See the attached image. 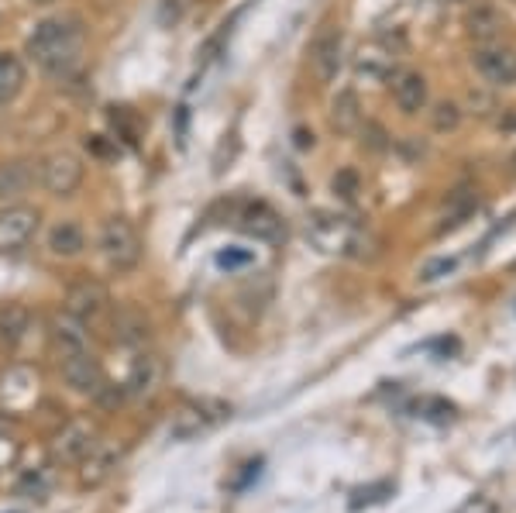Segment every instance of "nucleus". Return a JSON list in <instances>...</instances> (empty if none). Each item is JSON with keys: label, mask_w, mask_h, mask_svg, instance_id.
<instances>
[{"label": "nucleus", "mask_w": 516, "mask_h": 513, "mask_svg": "<svg viewBox=\"0 0 516 513\" xmlns=\"http://www.w3.org/2000/svg\"><path fill=\"white\" fill-rule=\"evenodd\" d=\"M83 49V25L80 18H49L28 35V56L49 73H66Z\"/></svg>", "instance_id": "1"}, {"label": "nucleus", "mask_w": 516, "mask_h": 513, "mask_svg": "<svg viewBox=\"0 0 516 513\" xmlns=\"http://www.w3.org/2000/svg\"><path fill=\"white\" fill-rule=\"evenodd\" d=\"M307 235L314 238V245L327 255H348V259H365L369 255V235L358 224H351L348 217L334 214H317L310 221Z\"/></svg>", "instance_id": "2"}, {"label": "nucleus", "mask_w": 516, "mask_h": 513, "mask_svg": "<svg viewBox=\"0 0 516 513\" xmlns=\"http://www.w3.org/2000/svg\"><path fill=\"white\" fill-rule=\"evenodd\" d=\"M231 417L228 403H217V400H190L172 414L169 421V434L176 441H197L203 434H210L221 421Z\"/></svg>", "instance_id": "3"}, {"label": "nucleus", "mask_w": 516, "mask_h": 513, "mask_svg": "<svg viewBox=\"0 0 516 513\" xmlns=\"http://www.w3.org/2000/svg\"><path fill=\"white\" fill-rule=\"evenodd\" d=\"M100 255L117 272H128L138 266V259H142V238H138L135 224L128 217H111L100 228Z\"/></svg>", "instance_id": "4"}, {"label": "nucleus", "mask_w": 516, "mask_h": 513, "mask_svg": "<svg viewBox=\"0 0 516 513\" xmlns=\"http://www.w3.org/2000/svg\"><path fill=\"white\" fill-rule=\"evenodd\" d=\"M59 369H62V379H66V383L73 386L76 393L93 396V400H97V393L107 386L104 365L93 359L90 348H86V352H76V355H66V359H59Z\"/></svg>", "instance_id": "5"}, {"label": "nucleus", "mask_w": 516, "mask_h": 513, "mask_svg": "<svg viewBox=\"0 0 516 513\" xmlns=\"http://www.w3.org/2000/svg\"><path fill=\"white\" fill-rule=\"evenodd\" d=\"M42 183L52 197H73L83 183V162L73 152H52L42 162Z\"/></svg>", "instance_id": "6"}, {"label": "nucleus", "mask_w": 516, "mask_h": 513, "mask_svg": "<svg viewBox=\"0 0 516 513\" xmlns=\"http://www.w3.org/2000/svg\"><path fill=\"white\" fill-rule=\"evenodd\" d=\"M38 231V211L25 204H14L0 211V255L18 252L21 245L31 242V235Z\"/></svg>", "instance_id": "7"}, {"label": "nucleus", "mask_w": 516, "mask_h": 513, "mask_svg": "<svg viewBox=\"0 0 516 513\" xmlns=\"http://www.w3.org/2000/svg\"><path fill=\"white\" fill-rule=\"evenodd\" d=\"M475 69L479 76L492 87H513L516 83V49H506V45H482L475 49Z\"/></svg>", "instance_id": "8"}, {"label": "nucleus", "mask_w": 516, "mask_h": 513, "mask_svg": "<svg viewBox=\"0 0 516 513\" xmlns=\"http://www.w3.org/2000/svg\"><path fill=\"white\" fill-rule=\"evenodd\" d=\"M159 386H162V359L159 355L142 352L135 362H131V372H128V379H124L121 390H124V400L145 403L159 393Z\"/></svg>", "instance_id": "9"}, {"label": "nucleus", "mask_w": 516, "mask_h": 513, "mask_svg": "<svg viewBox=\"0 0 516 513\" xmlns=\"http://www.w3.org/2000/svg\"><path fill=\"white\" fill-rule=\"evenodd\" d=\"M341 56H344L341 28L334 25L320 28V35L314 38V45H310V66H314L320 83H331L334 76L341 73Z\"/></svg>", "instance_id": "10"}, {"label": "nucleus", "mask_w": 516, "mask_h": 513, "mask_svg": "<svg viewBox=\"0 0 516 513\" xmlns=\"http://www.w3.org/2000/svg\"><path fill=\"white\" fill-rule=\"evenodd\" d=\"M111 307V293L100 279H80L66 297V314H73L76 321H97L104 310Z\"/></svg>", "instance_id": "11"}, {"label": "nucleus", "mask_w": 516, "mask_h": 513, "mask_svg": "<svg viewBox=\"0 0 516 513\" xmlns=\"http://www.w3.org/2000/svg\"><path fill=\"white\" fill-rule=\"evenodd\" d=\"M93 445H97L93 427L86 421H73L52 438V458H56L59 465H80Z\"/></svg>", "instance_id": "12"}, {"label": "nucleus", "mask_w": 516, "mask_h": 513, "mask_svg": "<svg viewBox=\"0 0 516 513\" xmlns=\"http://www.w3.org/2000/svg\"><path fill=\"white\" fill-rule=\"evenodd\" d=\"M238 228L245 231L255 242H279L283 238V217L272 211L269 204L255 200V204H245L238 214Z\"/></svg>", "instance_id": "13"}, {"label": "nucleus", "mask_w": 516, "mask_h": 513, "mask_svg": "<svg viewBox=\"0 0 516 513\" xmlns=\"http://www.w3.org/2000/svg\"><path fill=\"white\" fill-rule=\"evenodd\" d=\"M117 462H121V448L111 445V441H97L80 462V486H104L114 476Z\"/></svg>", "instance_id": "14"}, {"label": "nucleus", "mask_w": 516, "mask_h": 513, "mask_svg": "<svg viewBox=\"0 0 516 513\" xmlns=\"http://www.w3.org/2000/svg\"><path fill=\"white\" fill-rule=\"evenodd\" d=\"M393 66H396V52H393V45H386L382 38L365 42L355 56V69H358V76H365V80H389V76H393Z\"/></svg>", "instance_id": "15"}, {"label": "nucleus", "mask_w": 516, "mask_h": 513, "mask_svg": "<svg viewBox=\"0 0 516 513\" xmlns=\"http://www.w3.org/2000/svg\"><path fill=\"white\" fill-rule=\"evenodd\" d=\"M393 97L396 107L413 118V114H420L427 107V80L417 69H403V73L393 76Z\"/></svg>", "instance_id": "16"}, {"label": "nucleus", "mask_w": 516, "mask_h": 513, "mask_svg": "<svg viewBox=\"0 0 516 513\" xmlns=\"http://www.w3.org/2000/svg\"><path fill=\"white\" fill-rule=\"evenodd\" d=\"M52 341H56L59 359H66V355H76V352H86V348H90V338H86V324L76 321L73 314H59L56 321H52Z\"/></svg>", "instance_id": "17"}, {"label": "nucleus", "mask_w": 516, "mask_h": 513, "mask_svg": "<svg viewBox=\"0 0 516 513\" xmlns=\"http://www.w3.org/2000/svg\"><path fill=\"white\" fill-rule=\"evenodd\" d=\"M35 183V166L28 159H7L0 162V200L21 197Z\"/></svg>", "instance_id": "18"}, {"label": "nucleus", "mask_w": 516, "mask_h": 513, "mask_svg": "<svg viewBox=\"0 0 516 513\" xmlns=\"http://www.w3.org/2000/svg\"><path fill=\"white\" fill-rule=\"evenodd\" d=\"M83 248H86V235L76 221H59L49 231V252L59 255V259H76Z\"/></svg>", "instance_id": "19"}, {"label": "nucleus", "mask_w": 516, "mask_h": 513, "mask_svg": "<svg viewBox=\"0 0 516 513\" xmlns=\"http://www.w3.org/2000/svg\"><path fill=\"white\" fill-rule=\"evenodd\" d=\"M114 338L128 348H142L148 341V321H145L142 310L124 307L121 314L114 317Z\"/></svg>", "instance_id": "20"}, {"label": "nucleus", "mask_w": 516, "mask_h": 513, "mask_svg": "<svg viewBox=\"0 0 516 513\" xmlns=\"http://www.w3.org/2000/svg\"><path fill=\"white\" fill-rule=\"evenodd\" d=\"M331 128L338 135H351V131L362 128V107H358V97L351 90H341L331 104Z\"/></svg>", "instance_id": "21"}, {"label": "nucleus", "mask_w": 516, "mask_h": 513, "mask_svg": "<svg viewBox=\"0 0 516 513\" xmlns=\"http://www.w3.org/2000/svg\"><path fill=\"white\" fill-rule=\"evenodd\" d=\"M25 87V62L11 52H0V104H11Z\"/></svg>", "instance_id": "22"}, {"label": "nucleus", "mask_w": 516, "mask_h": 513, "mask_svg": "<svg viewBox=\"0 0 516 513\" xmlns=\"http://www.w3.org/2000/svg\"><path fill=\"white\" fill-rule=\"evenodd\" d=\"M28 324H31L28 307L7 303V307L0 310V341H4V345H18V341L28 334Z\"/></svg>", "instance_id": "23"}, {"label": "nucleus", "mask_w": 516, "mask_h": 513, "mask_svg": "<svg viewBox=\"0 0 516 513\" xmlns=\"http://www.w3.org/2000/svg\"><path fill=\"white\" fill-rule=\"evenodd\" d=\"M499 28H503V21H499V14L492 11V7H479L475 14H468V31H472L479 42H489Z\"/></svg>", "instance_id": "24"}, {"label": "nucleus", "mask_w": 516, "mask_h": 513, "mask_svg": "<svg viewBox=\"0 0 516 513\" xmlns=\"http://www.w3.org/2000/svg\"><path fill=\"white\" fill-rule=\"evenodd\" d=\"M386 496H393V483H379V486H362L351 493V510L372 507V503H382Z\"/></svg>", "instance_id": "25"}, {"label": "nucleus", "mask_w": 516, "mask_h": 513, "mask_svg": "<svg viewBox=\"0 0 516 513\" xmlns=\"http://www.w3.org/2000/svg\"><path fill=\"white\" fill-rule=\"evenodd\" d=\"M430 124H434V131H455L458 124H461L458 104H451V100H441V104L430 111Z\"/></svg>", "instance_id": "26"}, {"label": "nucleus", "mask_w": 516, "mask_h": 513, "mask_svg": "<svg viewBox=\"0 0 516 513\" xmlns=\"http://www.w3.org/2000/svg\"><path fill=\"white\" fill-rule=\"evenodd\" d=\"M458 269V259H430L424 269H420V279L424 283H434V279H441V276H451V272Z\"/></svg>", "instance_id": "27"}, {"label": "nucleus", "mask_w": 516, "mask_h": 513, "mask_svg": "<svg viewBox=\"0 0 516 513\" xmlns=\"http://www.w3.org/2000/svg\"><path fill=\"white\" fill-rule=\"evenodd\" d=\"M334 193H338V197H344V200H355V193H358V173L355 169H341L338 176H334Z\"/></svg>", "instance_id": "28"}, {"label": "nucleus", "mask_w": 516, "mask_h": 513, "mask_svg": "<svg viewBox=\"0 0 516 513\" xmlns=\"http://www.w3.org/2000/svg\"><path fill=\"white\" fill-rule=\"evenodd\" d=\"M155 18H159L162 28H172L183 18V0H159V14H155Z\"/></svg>", "instance_id": "29"}, {"label": "nucleus", "mask_w": 516, "mask_h": 513, "mask_svg": "<svg viewBox=\"0 0 516 513\" xmlns=\"http://www.w3.org/2000/svg\"><path fill=\"white\" fill-rule=\"evenodd\" d=\"M14 458H18V441H11L7 434H0V469H7Z\"/></svg>", "instance_id": "30"}, {"label": "nucleus", "mask_w": 516, "mask_h": 513, "mask_svg": "<svg viewBox=\"0 0 516 513\" xmlns=\"http://www.w3.org/2000/svg\"><path fill=\"white\" fill-rule=\"evenodd\" d=\"M458 513H496V503H492L489 496H472Z\"/></svg>", "instance_id": "31"}, {"label": "nucleus", "mask_w": 516, "mask_h": 513, "mask_svg": "<svg viewBox=\"0 0 516 513\" xmlns=\"http://www.w3.org/2000/svg\"><path fill=\"white\" fill-rule=\"evenodd\" d=\"M252 259L248 252H221L217 255V266H224V269H231V266H245V262Z\"/></svg>", "instance_id": "32"}, {"label": "nucleus", "mask_w": 516, "mask_h": 513, "mask_svg": "<svg viewBox=\"0 0 516 513\" xmlns=\"http://www.w3.org/2000/svg\"><path fill=\"white\" fill-rule=\"evenodd\" d=\"M369 145H372V149H382V131L379 128H375V124H369Z\"/></svg>", "instance_id": "33"}, {"label": "nucleus", "mask_w": 516, "mask_h": 513, "mask_svg": "<svg viewBox=\"0 0 516 513\" xmlns=\"http://www.w3.org/2000/svg\"><path fill=\"white\" fill-rule=\"evenodd\" d=\"M296 145H300V149H310V145H314V135H307V131H296Z\"/></svg>", "instance_id": "34"}, {"label": "nucleus", "mask_w": 516, "mask_h": 513, "mask_svg": "<svg viewBox=\"0 0 516 513\" xmlns=\"http://www.w3.org/2000/svg\"><path fill=\"white\" fill-rule=\"evenodd\" d=\"M31 4H38V7H49V4H56V0H31Z\"/></svg>", "instance_id": "35"}, {"label": "nucleus", "mask_w": 516, "mask_h": 513, "mask_svg": "<svg viewBox=\"0 0 516 513\" xmlns=\"http://www.w3.org/2000/svg\"><path fill=\"white\" fill-rule=\"evenodd\" d=\"M513 166H516V155H513Z\"/></svg>", "instance_id": "36"}]
</instances>
